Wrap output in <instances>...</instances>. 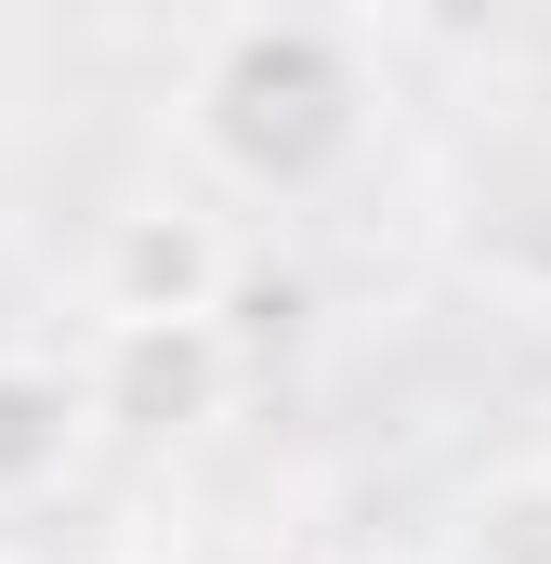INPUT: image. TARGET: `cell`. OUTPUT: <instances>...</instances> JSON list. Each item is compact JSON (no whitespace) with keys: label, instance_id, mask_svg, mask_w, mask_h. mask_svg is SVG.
I'll return each mask as SVG.
<instances>
[{"label":"cell","instance_id":"obj_1","mask_svg":"<svg viewBox=\"0 0 551 564\" xmlns=\"http://www.w3.org/2000/svg\"><path fill=\"white\" fill-rule=\"evenodd\" d=\"M355 132H368L355 26H328V13H224V26H197L184 144L210 158V184L302 197V184H328L355 158Z\"/></svg>","mask_w":551,"mask_h":564},{"label":"cell","instance_id":"obj_2","mask_svg":"<svg viewBox=\"0 0 551 564\" xmlns=\"http://www.w3.org/2000/svg\"><path fill=\"white\" fill-rule=\"evenodd\" d=\"M224 289H237V237L197 197H144V210L106 224V263H93L106 328H210Z\"/></svg>","mask_w":551,"mask_h":564},{"label":"cell","instance_id":"obj_3","mask_svg":"<svg viewBox=\"0 0 551 564\" xmlns=\"http://www.w3.org/2000/svg\"><path fill=\"white\" fill-rule=\"evenodd\" d=\"M93 408L106 433H184L224 408V381H237V341H224V315L210 328H106L93 315Z\"/></svg>","mask_w":551,"mask_h":564},{"label":"cell","instance_id":"obj_4","mask_svg":"<svg viewBox=\"0 0 551 564\" xmlns=\"http://www.w3.org/2000/svg\"><path fill=\"white\" fill-rule=\"evenodd\" d=\"M93 446H106L93 368H66V355H0V512L66 499Z\"/></svg>","mask_w":551,"mask_h":564},{"label":"cell","instance_id":"obj_5","mask_svg":"<svg viewBox=\"0 0 551 564\" xmlns=\"http://www.w3.org/2000/svg\"><path fill=\"white\" fill-rule=\"evenodd\" d=\"M460 564H551V446L539 459H499L460 499Z\"/></svg>","mask_w":551,"mask_h":564},{"label":"cell","instance_id":"obj_6","mask_svg":"<svg viewBox=\"0 0 551 564\" xmlns=\"http://www.w3.org/2000/svg\"><path fill=\"white\" fill-rule=\"evenodd\" d=\"M106 564H144V552H106Z\"/></svg>","mask_w":551,"mask_h":564},{"label":"cell","instance_id":"obj_7","mask_svg":"<svg viewBox=\"0 0 551 564\" xmlns=\"http://www.w3.org/2000/svg\"><path fill=\"white\" fill-rule=\"evenodd\" d=\"M0 564H13V552H0Z\"/></svg>","mask_w":551,"mask_h":564}]
</instances>
